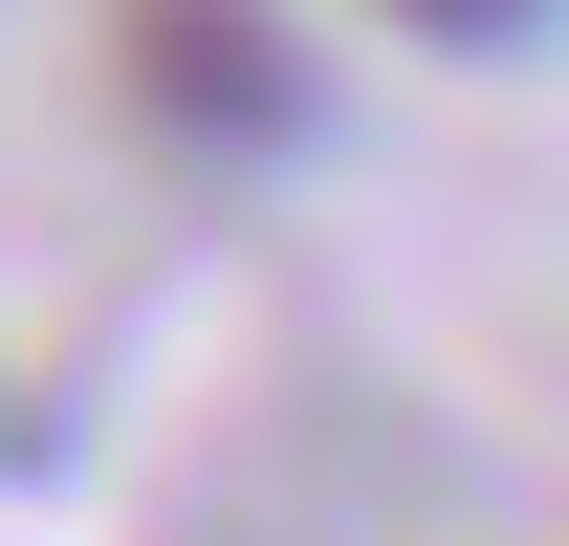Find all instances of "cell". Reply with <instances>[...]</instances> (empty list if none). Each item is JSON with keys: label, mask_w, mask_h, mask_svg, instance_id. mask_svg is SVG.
I'll return each instance as SVG.
<instances>
[{"label": "cell", "mask_w": 569, "mask_h": 546, "mask_svg": "<svg viewBox=\"0 0 569 546\" xmlns=\"http://www.w3.org/2000/svg\"><path fill=\"white\" fill-rule=\"evenodd\" d=\"M132 110H176L219 153H284L307 132V44H284L263 0H132Z\"/></svg>", "instance_id": "cell-1"}, {"label": "cell", "mask_w": 569, "mask_h": 546, "mask_svg": "<svg viewBox=\"0 0 569 546\" xmlns=\"http://www.w3.org/2000/svg\"><path fill=\"white\" fill-rule=\"evenodd\" d=\"M372 22H395V44H526L548 0H372Z\"/></svg>", "instance_id": "cell-2"}]
</instances>
